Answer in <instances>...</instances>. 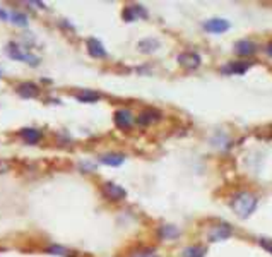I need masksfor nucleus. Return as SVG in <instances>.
<instances>
[{
  "instance_id": "7ed1b4c3",
  "label": "nucleus",
  "mask_w": 272,
  "mask_h": 257,
  "mask_svg": "<svg viewBox=\"0 0 272 257\" xmlns=\"http://www.w3.org/2000/svg\"><path fill=\"white\" fill-rule=\"evenodd\" d=\"M101 192L103 196L110 201H122V199L127 197V190H125L122 185L113 184V182H104L101 185Z\"/></svg>"
},
{
  "instance_id": "6ab92c4d",
  "label": "nucleus",
  "mask_w": 272,
  "mask_h": 257,
  "mask_svg": "<svg viewBox=\"0 0 272 257\" xmlns=\"http://www.w3.org/2000/svg\"><path fill=\"white\" fill-rule=\"evenodd\" d=\"M206 252V247L202 245H190L182 252V257H204Z\"/></svg>"
},
{
  "instance_id": "4be33fe9",
  "label": "nucleus",
  "mask_w": 272,
  "mask_h": 257,
  "mask_svg": "<svg viewBox=\"0 0 272 257\" xmlns=\"http://www.w3.org/2000/svg\"><path fill=\"white\" fill-rule=\"evenodd\" d=\"M258 245H260L263 250L269 252V254H272V238H260L258 240Z\"/></svg>"
},
{
  "instance_id": "1a4fd4ad",
  "label": "nucleus",
  "mask_w": 272,
  "mask_h": 257,
  "mask_svg": "<svg viewBox=\"0 0 272 257\" xmlns=\"http://www.w3.org/2000/svg\"><path fill=\"white\" fill-rule=\"evenodd\" d=\"M86 47H87V53H89L93 59H104L106 57V50H104L103 43L96 38H89L86 41Z\"/></svg>"
},
{
  "instance_id": "393cba45",
  "label": "nucleus",
  "mask_w": 272,
  "mask_h": 257,
  "mask_svg": "<svg viewBox=\"0 0 272 257\" xmlns=\"http://www.w3.org/2000/svg\"><path fill=\"white\" fill-rule=\"evenodd\" d=\"M265 52H267V53H269V55L272 57V43H269V45H267V48H265Z\"/></svg>"
},
{
  "instance_id": "423d86ee",
  "label": "nucleus",
  "mask_w": 272,
  "mask_h": 257,
  "mask_svg": "<svg viewBox=\"0 0 272 257\" xmlns=\"http://www.w3.org/2000/svg\"><path fill=\"white\" fill-rule=\"evenodd\" d=\"M250 65H252V62H228L221 67V72L228 74V76H241L250 69Z\"/></svg>"
},
{
  "instance_id": "4468645a",
  "label": "nucleus",
  "mask_w": 272,
  "mask_h": 257,
  "mask_svg": "<svg viewBox=\"0 0 272 257\" xmlns=\"http://www.w3.org/2000/svg\"><path fill=\"white\" fill-rule=\"evenodd\" d=\"M125 161V156L120 153H108V155L99 156V163L106 165V167H120Z\"/></svg>"
},
{
  "instance_id": "f8f14e48",
  "label": "nucleus",
  "mask_w": 272,
  "mask_h": 257,
  "mask_svg": "<svg viewBox=\"0 0 272 257\" xmlns=\"http://www.w3.org/2000/svg\"><path fill=\"white\" fill-rule=\"evenodd\" d=\"M161 118V113L158 110H153V108H148L144 111H141L139 117H137V123L141 125H151V123L158 122Z\"/></svg>"
},
{
  "instance_id": "2eb2a0df",
  "label": "nucleus",
  "mask_w": 272,
  "mask_h": 257,
  "mask_svg": "<svg viewBox=\"0 0 272 257\" xmlns=\"http://www.w3.org/2000/svg\"><path fill=\"white\" fill-rule=\"evenodd\" d=\"M137 48H139V52H142V53H153L160 48V41H158L156 38L141 40L139 43H137Z\"/></svg>"
},
{
  "instance_id": "412c9836",
  "label": "nucleus",
  "mask_w": 272,
  "mask_h": 257,
  "mask_svg": "<svg viewBox=\"0 0 272 257\" xmlns=\"http://www.w3.org/2000/svg\"><path fill=\"white\" fill-rule=\"evenodd\" d=\"M48 254H53V255H62V257H70V252L67 250L65 247H60V245H52L47 248Z\"/></svg>"
},
{
  "instance_id": "0eeeda50",
  "label": "nucleus",
  "mask_w": 272,
  "mask_h": 257,
  "mask_svg": "<svg viewBox=\"0 0 272 257\" xmlns=\"http://www.w3.org/2000/svg\"><path fill=\"white\" fill-rule=\"evenodd\" d=\"M122 18L127 23H133L137 19H146L148 18V11L142 6H127L122 12Z\"/></svg>"
},
{
  "instance_id": "6e6552de",
  "label": "nucleus",
  "mask_w": 272,
  "mask_h": 257,
  "mask_svg": "<svg viewBox=\"0 0 272 257\" xmlns=\"http://www.w3.org/2000/svg\"><path fill=\"white\" fill-rule=\"evenodd\" d=\"M200 55L197 52H183L178 55V64L185 69H197L200 65Z\"/></svg>"
},
{
  "instance_id": "a211bd4d",
  "label": "nucleus",
  "mask_w": 272,
  "mask_h": 257,
  "mask_svg": "<svg viewBox=\"0 0 272 257\" xmlns=\"http://www.w3.org/2000/svg\"><path fill=\"white\" fill-rule=\"evenodd\" d=\"M158 233H160L161 240H171V238H177L180 235V231H178V228H175L171 225H165V226L160 228V231H158Z\"/></svg>"
},
{
  "instance_id": "20e7f679",
  "label": "nucleus",
  "mask_w": 272,
  "mask_h": 257,
  "mask_svg": "<svg viewBox=\"0 0 272 257\" xmlns=\"http://www.w3.org/2000/svg\"><path fill=\"white\" fill-rule=\"evenodd\" d=\"M113 122H115V125L118 128H122V131H125V128H130L132 123H133V115L130 110L127 108H120L115 111V115H113Z\"/></svg>"
},
{
  "instance_id": "aec40b11",
  "label": "nucleus",
  "mask_w": 272,
  "mask_h": 257,
  "mask_svg": "<svg viewBox=\"0 0 272 257\" xmlns=\"http://www.w3.org/2000/svg\"><path fill=\"white\" fill-rule=\"evenodd\" d=\"M9 19L12 24H16V26H21V28L28 26V18H26V14H23V12H18V11L9 12Z\"/></svg>"
},
{
  "instance_id": "b1692460",
  "label": "nucleus",
  "mask_w": 272,
  "mask_h": 257,
  "mask_svg": "<svg viewBox=\"0 0 272 257\" xmlns=\"http://www.w3.org/2000/svg\"><path fill=\"white\" fill-rule=\"evenodd\" d=\"M0 19H2V21H7V19H9V12H6L4 9H0Z\"/></svg>"
},
{
  "instance_id": "5701e85b",
  "label": "nucleus",
  "mask_w": 272,
  "mask_h": 257,
  "mask_svg": "<svg viewBox=\"0 0 272 257\" xmlns=\"http://www.w3.org/2000/svg\"><path fill=\"white\" fill-rule=\"evenodd\" d=\"M132 257H156V254H154V250H151V248H142V250L132 254Z\"/></svg>"
},
{
  "instance_id": "f03ea898",
  "label": "nucleus",
  "mask_w": 272,
  "mask_h": 257,
  "mask_svg": "<svg viewBox=\"0 0 272 257\" xmlns=\"http://www.w3.org/2000/svg\"><path fill=\"white\" fill-rule=\"evenodd\" d=\"M6 53H7L9 59L18 60V62H24V64H29L31 67H36V65L40 64V57L33 55V53H29V52H23V50H21L16 43L7 45Z\"/></svg>"
},
{
  "instance_id": "f3484780",
  "label": "nucleus",
  "mask_w": 272,
  "mask_h": 257,
  "mask_svg": "<svg viewBox=\"0 0 272 257\" xmlns=\"http://www.w3.org/2000/svg\"><path fill=\"white\" fill-rule=\"evenodd\" d=\"M99 98H101V94L96 93V91H89V89L82 91V93H79L77 96H75V99L81 103H94V101H98Z\"/></svg>"
},
{
  "instance_id": "f257e3e1",
  "label": "nucleus",
  "mask_w": 272,
  "mask_h": 257,
  "mask_svg": "<svg viewBox=\"0 0 272 257\" xmlns=\"http://www.w3.org/2000/svg\"><path fill=\"white\" fill-rule=\"evenodd\" d=\"M257 204H258V199L253 196L252 192H240L236 194L235 199H233L231 206H233V211L236 213L238 218L245 219L248 218L250 214L257 209Z\"/></svg>"
},
{
  "instance_id": "a878e982",
  "label": "nucleus",
  "mask_w": 272,
  "mask_h": 257,
  "mask_svg": "<svg viewBox=\"0 0 272 257\" xmlns=\"http://www.w3.org/2000/svg\"><path fill=\"white\" fill-rule=\"evenodd\" d=\"M0 76H2V72H0Z\"/></svg>"
},
{
  "instance_id": "9d476101",
  "label": "nucleus",
  "mask_w": 272,
  "mask_h": 257,
  "mask_svg": "<svg viewBox=\"0 0 272 257\" xmlns=\"http://www.w3.org/2000/svg\"><path fill=\"white\" fill-rule=\"evenodd\" d=\"M202 26H204V30L209 33H224L229 30L231 24H229V21H226V19H209L202 24Z\"/></svg>"
},
{
  "instance_id": "9b49d317",
  "label": "nucleus",
  "mask_w": 272,
  "mask_h": 257,
  "mask_svg": "<svg viewBox=\"0 0 272 257\" xmlns=\"http://www.w3.org/2000/svg\"><path fill=\"white\" fill-rule=\"evenodd\" d=\"M257 52V45L250 40H240L235 43V53L240 57H250Z\"/></svg>"
},
{
  "instance_id": "39448f33",
  "label": "nucleus",
  "mask_w": 272,
  "mask_h": 257,
  "mask_svg": "<svg viewBox=\"0 0 272 257\" xmlns=\"http://www.w3.org/2000/svg\"><path fill=\"white\" fill-rule=\"evenodd\" d=\"M233 235V230L229 225H226V223H223V225H216L212 226L211 230H209L207 237L211 242H221V240H226L229 238Z\"/></svg>"
},
{
  "instance_id": "dca6fc26",
  "label": "nucleus",
  "mask_w": 272,
  "mask_h": 257,
  "mask_svg": "<svg viewBox=\"0 0 272 257\" xmlns=\"http://www.w3.org/2000/svg\"><path fill=\"white\" fill-rule=\"evenodd\" d=\"M21 138L26 141L28 144H36L38 141L41 139V131H38V128H33V127L23 128V131H21Z\"/></svg>"
},
{
  "instance_id": "ddd939ff",
  "label": "nucleus",
  "mask_w": 272,
  "mask_h": 257,
  "mask_svg": "<svg viewBox=\"0 0 272 257\" xmlns=\"http://www.w3.org/2000/svg\"><path fill=\"white\" fill-rule=\"evenodd\" d=\"M16 91H18L19 96L24 99H31L38 96V86L33 84V82H23V84H19L18 88H16Z\"/></svg>"
}]
</instances>
